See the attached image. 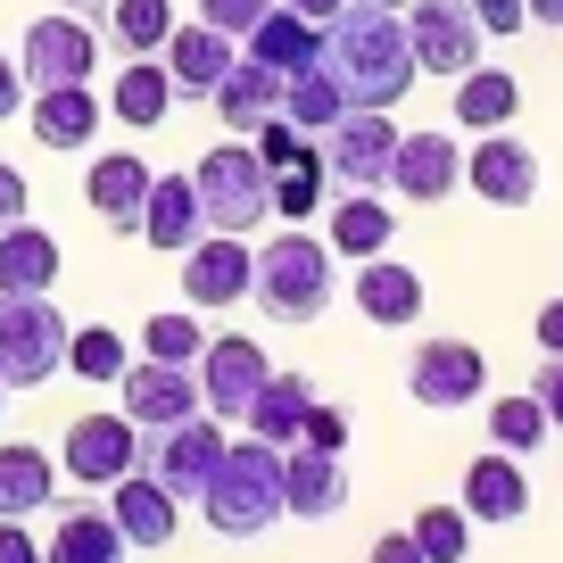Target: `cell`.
Segmentation results:
<instances>
[{
	"label": "cell",
	"instance_id": "6da1fadb",
	"mask_svg": "<svg viewBox=\"0 0 563 563\" xmlns=\"http://www.w3.org/2000/svg\"><path fill=\"white\" fill-rule=\"evenodd\" d=\"M323 67L340 75L349 108H398L415 91V42H406V18L382 9V0H349L332 25H323Z\"/></svg>",
	"mask_w": 563,
	"mask_h": 563
},
{
	"label": "cell",
	"instance_id": "7a4b0ae2",
	"mask_svg": "<svg viewBox=\"0 0 563 563\" xmlns=\"http://www.w3.org/2000/svg\"><path fill=\"white\" fill-rule=\"evenodd\" d=\"M216 539H265L282 522V448L274 440H224L208 489L191 497Z\"/></svg>",
	"mask_w": 563,
	"mask_h": 563
},
{
	"label": "cell",
	"instance_id": "3957f363",
	"mask_svg": "<svg viewBox=\"0 0 563 563\" xmlns=\"http://www.w3.org/2000/svg\"><path fill=\"white\" fill-rule=\"evenodd\" d=\"M249 299L274 323H316L332 307V241L316 232H282L257 249V274H249Z\"/></svg>",
	"mask_w": 563,
	"mask_h": 563
},
{
	"label": "cell",
	"instance_id": "277c9868",
	"mask_svg": "<svg viewBox=\"0 0 563 563\" xmlns=\"http://www.w3.org/2000/svg\"><path fill=\"white\" fill-rule=\"evenodd\" d=\"M191 191H199L208 232H257L265 216H274V166L232 133V141H216L208 158L191 166Z\"/></svg>",
	"mask_w": 563,
	"mask_h": 563
},
{
	"label": "cell",
	"instance_id": "5b68a950",
	"mask_svg": "<svg viewBox=\"0 0 563 563\" xmlns=\"http://www.w3.org/2000/svg\"><path fill=\"white\" fill-rule=\"evenodd\" d=\"M51 373H67V316L51 290H0V382L42 389Z\"/></svg>",
	"mask_w": 563,
	"mask_h": 563
},
{
	"label": "cell",
	"instance_id": "8992f818",
	"mask_svg": "<svg viewBox=\"0 0 563 563\" xmlns=\"http://www.w3.org/2000/svg\"><path fill=\"white\" fill-rule=\"evenodd\" d=\"M18 75H25V91L91 84V75H100V34H91L75 9H51V18L25 25V42H18Z\"/></svg>",
	"mask_w": 563,
	"mask_h": 563
},
{
	"label": "cell",
	"instance_id": "52a82bcc",
	"mask_svg": "<svg viewBox=\"0 0 563 563\" xmlns=\"http://www.w3.org/2000/svg\"><path fill=\"white\" fill-rule=\"evenodd\" d=\"M398 18H406V42H415V75H448L456 84V75L481 67V42L489 34H481V18L464 0H406Z\"/></svg>",
	"mask_w": 563,
	"mask_h": 563
},
{
	"label": "cell",
	"instance_id": "ba28073f",
	"mask_svg": "<svg viewBox=\"0 0 563 563\" xmlns=\"http://www.w3.org/2000/svg\"><path fill=\"white\" fill-rule=\"evenodd\" d=\"M323 141V175L340 183V191H389V158H398V124H389V108H349V117L332 124Z\"/></svg>",
	"mask_w": 563,
	"mask_h": 563
},
{
	"label": "cell",
	"instance_id": "9c48e42d",
	"mask_svg": "<svg viewBox=\"0 0 563 563\" xmlns=\"http://www.w3.org/2000/svg\"><path fill=\"white\" fill-rule=\"evenodd\" d=\"M141 464V422L124 415H75L67 422V448H58V473L84 481V489H108V481H124Z\"/></svg>",
	"mask_w": 563,
	"mask_h": 563
},
{
	"label": "cell",
	"instance_id": "30bf717a",
	"mask_svg": "<svg viewBox=\"0 0 563 563\" xmlns=\"http://www.w3.org/2000/svg\"><path fill=\"white\" fill-rule=\"evenodd\" d=\"M191 373H199V406H208L216 422H241L249 398H257V382L274 373V356H265L249 332H216L208 349H199Z\"/></svg>",
	"mask_w": 563,
	"mask_h": 563
},
{
	"label": "cell",
	"instance_id": "8fae6325",
	"mask_svg": "<svg viewBox=\"0 0 563 563\" xmlns=\"http://www.w3.org/2000/svg\"><path fill=\"white\" fill-rule=\"evenodd\" d=\"M406 389H415V406H431V415H456V406H473L481 389H489V356H481L473 340H422L415 365H406Z\"/></svg>",
	"mask_w": 563,
	"mask_h": 563
},
{
	"label": "cell",
	"instance_id": "7c38bea8",
	"mask_svg": "<svg viewBox=\"0 0 563 563\" xmlns=\"http://www.w3.org/2000/svg\"><path fill=\"white\" fill-rule=\"evenodd\" d=\"M249 274H257V249H249V232H199L191 249H183V299L191 307H241L249 299Z\"/></svg>",
	"mask_w": 563,
	"mask_h": 563
},
{
	"label": "cell",
	"instance_id": "4fadbf2b",
	"mask_svg": "<svg viewBox=\"0 0 563 563\" xmlns=\"http://www.w3.org/2000/svg\"><path fill=\"white\" fill-rule=\"evenodd\" d=\"M389 191H398L406 208H440L448 191H464V150H456V133H398Z\"/></svg>",
	"mask_w": 563,
	"mask_h": 563
},
{
	"label": "cell",
	"instance_id": "5bb4252c",
	"mask_svg": "<svg viewBox=\"0 0 563 563\" xmlns=\"http://www.w3.org/2000/svg\"><path fill=\"white\" fill-rule=\"evenodd\" d=\"M464 191L489 199V208H530L539 199V158L497 124V133H481V150H464Z\"/></svg>",
	"mask_w": 563,
	"mask_h": 563
},
{
	"label": "cell",
	"instance_id": "9a60e30c",
	"mask_svg": "<svg viewBox=\"0 0 563 563\" xmlns=\"http://www.w3.org/2000/svg\"><path fill=\"white\" fill-rule=\"evenodd\" d=\"M124 389V415L141 422V431H175L183 415H199V373L191 365H158V356H141V365L117 373Z\"/></svg>",
	"mask_w": 563,
	"mask_h": 563
},
{
	"label": "cell",
	"instance_id": "2e32d148",
	"mask_svg": "<svg viewBox=\"0 0 563 563\" xmlns=\"http://www.w3.org/2000/svg\"><path fill=\"white\" fill-rule=\"evenodd\" d=\"M216 456H224V422L199 406V415H183L175 431H158V448H150V473L166 481L175 497H199L216 473Z\"/></svg>",
	"mask_w": 563,
	"mask_h": 563
},
{
	"label": "cell",
	"instance_id": "e0dca14e",
	"mask_svg": "<svg viewBox=\"0 0 563 563\" xmlns=\"http://www.w3.org/2000/svg\"><path fill=\"white\" fill-rule=\"evenodd\" d=\"M349 506V464L332 448H282V514H299V522H332Z\"/></svg>",
	"mask_w": 563,
	"mask_h": 563
},
{
	"label": "cell",
	"instance_id": "ac0fdd59",
	"mask_svg": "<svg viewBox=\"0 0 563 563\" xmlns=\"http://www.w3.org/2000/svg\"><path fill=\"white\" fill-rule=\"evenodd\" d=\"M25 124H34L42 150H91L108 124V100L91 84H51V91H25Z\"/></svg>",
	"mask_w": 563,
	"mask_h": 563
},
{
	"label": "cell",
	"instance_id": "d6986e66",
	"mask_svg": "<svg viewBox=\"0 0 563 563\" xmlns=\"http://www.w3.org/2000/svg\"><path fill=\"white\" fill-rule=\"evenodd\" d=\"M166 75H175V100H208V91L216 84H224V67H232V58H241V42H232V34H216V25H183L175 18V34H166Z\"/></svg>",
	"mask_w": 563,
	"mask_h": 563
},
{
	"label": "cell",
	"instance_id": "ffe728a7",
	"mask_svg": "<svg viewBox=\"0 0 563 563\" xmlns=\"http://www.w3.org/2000/svg\"><path fill=\"white\" fill-rule=\"evenodd\" d=\"M323 241H332V257H382L398 241V208L382 191H340L323 199Z\"/></svg>",
	"mask_w": 563,
	"mask_h": 563
},
{
	"label": "cell",
	"instance_id": "44dd1931",
	"mask_svg": "<svg viewBox=\"0 0 563 563\" xmlns=\"http://www.w3.org/2000/svg\"><path fill=\"white\" fill-rule=\"evenodd\" d=\"M108 489H117V506H108V514H117L124 547H166V539H175L183 497L166 489L158 473H141V464H133V473H124V481H108Z\"/></svg>",
	"mask_w": 563,
	"mask_h": 563
},
{
	"label": "cell",
	"instance_id": "7402d4cb",
	"mask_svg": "<svg viewBox=\"0 0 563 563\" xmlns=\"http://www.w3.org/2000/svg\"><path fill=\"white\" fill-rule=\"evenodd\" d=\"M356 307H365L373 332H398V323L422 316V274L398 265L389 249H382V257H356Z\"/></svg>",
	"mask_w": 563,
	"mask_h": 563
},
{
	"label": "cell",
	"instance_id": "603a6c76",
	"mask_svg": "<svg viewBox=\"0 0 563 563\" xmlns=\"http://www.w3.org/2000/svg\"><path fill=\"white\" fill-rule=\"evenodd\" d=\"M464 514H473V522H522V514H530V473H522V456L489 448V456L464 464Z\"/></svg>",
	"mask_w": 563,
	"mask_h": 563
},
{
	"label": "cell",
	"instance_id": "cb8c5ba5",
	"mask_svg": "<svg viewBox=\"0 0 563 563\" xmlns=\"http://www.w3.org/2000/svg\"><path fill=\"white\" fill-rule=\"evenodd\" d=\"M84 199H91V216H100V224L141 232V208H150V166H141L133 150H108V158H91Z\"/></svg>",
	"mask_w": 563,
	"mask_h": 563
},
{
	"label": "cell",
	"instance_id": "d4e9b609",
	"mask_svg": "<svg viewBox=\"0 0 563 563\" xmlns=\"http://www.w3.org/2000/svg\"><path fill=\"white\" fill-rule=\"evenodd\" d=\"M208 100H216V117H224V133L249 141L265 117H282V67H265V58H232L224 84H216Z\"/></svg>",
	"mask_w": 563,
	"mask_h": 563
},
{
	"label": "cell",
	"instance_id": "484cf974",
	"mask_svg": "<svg viewBox=\"0 0 563 563\" xmlns=\"http://www.w3.org/2000/svg\"><path fill=\"white\" fill-rule=\"evenodd\" d=\"M208 232V216H199V191L191 175H150V208H141V241L166 249V257H183V249Z\"/></svg>",
	"mask_w": 563,
	"mask_h": 563
},
{
	"label": "cell",
	"instance_id": "4316f807",
	"mask_svg": "<svg viewBox=\"0 0 563 563\" xmlns=\"http://www.w3.org/2000/svg\"><path fill=\"white\" fill-rule=\"evenodd\" d=\"M133 547H124L117 514L108 506H67L51 522V547H42V563H124Z\"/></svg>",
	"mask_w": 563,
	"mask_h": 563
},
{
	"label": "cell",
	"instance_id": "83f0119b",
	"mask_svg": "<svg viewBox=\"0 0 563 563\" xmlns=\"http://www.w3.org/2000/svg\"><path fill=\"white\" fill-rule=\"evenodd\" d=\"M307 406H316V389H307L299 373H282V365H274V373L257 382V398H249L241 431H249V440H274V448H290V440L307 431Z\"/></svg>",
	"mask_w": 563,
	"mask_h": 563
},
{
	"label": "cell",
	"instance_id": "f1b7e54d",
	"mask_svg": "<svg viewBox=\"0 0 563 563\" xmlns=\"http://www.w3.org/2000/svg\"><path fill=\"white\" fill-rule=\"evenodd\" d=\"M108 108H117V124H133V133L166 124V117H175V75H166V58H158V51H150V58H124Z\"/></svg>",
	"mask_w": 563,
	"mask_h": 563
},
{
	"label": "cell",
	"instance_id": "f546056e",
	"mask_svg": "<svg viewBox=\"0 0 563 563\" xmlns=\"http://www.w3.org/2000/svg\"><path fill=\"white\" fill-rule=\"evenodd\" d=\"M282 117L299 124V133H332V124L349 117V91H340V75L323 67V51L282 75Z\"/></svg>",
	"mask_w": 563,
	"mask_h": 563
},
{
	"label": "cell",
	"instance_id": "4dcf8cb0",
	"mask_svg": "<svg viewBox=\"0 0 563 563\" xmlns=\"http://www.w3.org/2000/svg\"><path fill=\"white\" fill-rule=\"evenodd\" d=\"M58 232H42V224H9L0 232V290H58Z\"/></svg>",
	"mask_w": 563,
	"mask_h": 563
},
{
	"label": "cell",
	"instance_id": "1f68e13d",
	"mask_svg": "<svg viewBox=\"0 0 563 563\" xmlns=\"http://www.w3.org/2000/svg\"><path fill=\"white\" fill-rule=\"evenodd\" d=\"M514 117H522V84H514L506 67L481 58L473 75H456V124L464 133H497V124H514Z\"/></svg>",
	"mask_w": 563,
	"mask_h": 563
},
{
	"label": "cell",
	"instance_id": "d6a6232c",
	"mask_svg": "<svg viewBox=\"0 0 563 563\" xmlns=\"http://www.w3.org/2000/svg\"><path fill=\"white\" fill-rule=\"evenodd\" d=\"M51 489H58V464L42 456L34 440H9V448H0V514H18V522H25V514L51 506Z\"/></svg>",
	"mask_w": 563,
	"mask_h": 563
},
{
	"label": "cell",
	"instance_id": "836d02e7",
	"mask_svg": "<svg viewBox=\"0 0 563 563\" xmlns=\"http://www.w3.org/2000/svg\"><path fill=\"white\" fill-rule=\"evenodd\" d=\"M316 51H323V25H307L299 9H282V0L265 9L257 25H249V58H265V67H282V75L307 67Z\"/></svg>",
	"mask_w": 563,
	"mask_h": 563
},
{
	"label": "cell",
	"instance_id": "e575fe53",
	"mask_svg": "<svg viewBox=\"0 0 563 563\" xmlns=\"http://www.w3.org/2000/svg\"><path fill=\"white\" fill-rule=\"evenodd\" d=\"M108 34H117L124 58L166 51V34H175V0H108Z\"/></svg>",
	"mask_w": 563,
	"mask_h": 563
},
{
	"label": "cell",
	"instance_id": "d590c367",
	"mask_svg": "<svg viewBox=\"0 0 563 563\" xmlns=\"http://www.w3.org/2000/svg\"><path fill=\"white\" fill-rule=\"evenodd\" d=\"M124 365H133V349H124L117 323H84V332H67V373H75V382H117Z\"/></svg>",
	"mask_w": 563,
	"mask_h": 563
},
{
	"label": "cell",
	"instance_id": "8d00e7d4",
	"mask_svg": "<svg viewBox=\"0 0 563 563\" xmlns=\"http://www.w3.org/2000/svg\"><path fill=\"white\" fill-rule=\"evenodd\" d=\"M547 431H555V422H547V406L530 398V389H522V398H497V406H489V440L506 448V456H530V448H547Z\"/></svg>",
	"mask_w": 563,
	"mask_h": 563
},
{
	"label": "cell",
	"instance_id": "74e56055",
	"mask_svg": "<svg viewBox=\"0 0 563 563\" xmlns=\"http://www.w3.org/2000/svg\"><path fill=\"white\" fill-rule=\"evenodd\" d=\"M406 530H415L422 563H464V547H473V514L464 506H422Z\"/></svg>",
	"mask_w": 563,
	"mask_h": 563
},
{
	"label": "cell",
	"instance_id": "f35d334b",
	"mask_svg": "<svg viewBox=\"0 0 563 563\" xmlns=\"http://www.w3.org/2000/svg\"><path fill=\"white\" fill-rule=\"evenodd\" d=\"M199 349H208V332H199V316L191 307H166V316H150L141 323V356H158V365H199Z\"/></svg>",
	"mask_w": 563,
	"mask_h": 563
},
{
	"label": "cell",
	"instance_id": "ab89813d",
	"mask_svg": "<svg viewBox=\"0 0 563 563\" xmlns=\"http://www.w3.org/2000/svg\"><path fill=\"white\" fill-rule=\"evenodd\" d=\"M323 199H332V175H323V158H299V166H282V175H274V216H282V224H307Z\"/></svg>",
	"mask_w": 563,
	"mask_h": 563
},
{
	"label": "cell",
	"instance_id": "60d3db41",
	"mask_svg": "<svg viewBox=\"0 0 563 563\" xmlns=\"http://www.w3.org/2000/svg\"><path fill=\"white\" fill-rule=\"evenodd\" d=\"M249 150H257V158L274 166V175H282V166H299V158H323V150H316V133H299L290 117H265L257 133H249Z\"/></svg>",
	"mask_w": 563,
	"mask_h": 563
},
{
	"label": "cell",
	"instance_id": "b9f144b4",
	"mask_svg": "<svg viewBox=\"0 0 563 563\" xmlns=\"http://www.w3.org/2000/svg\"><path fill=\"white\" fill-rule=\"evenodd\" d=\"M265 9H274V0H199V25H216V34L249 42V25H257Z\"/></svg>",
	"mask_w": 563,
	"mask_h": 563
},
{
	"label": "cell",
	"instance_id": "7bdbcfd3",
	"mask_svg": "<svg viewBox=\"0 0 563 563\" xmlns=\"http://www.w3.org/2000/svg\"><path fill=\"white\" fill-rule=\"evenodd\" d=\"M464 9L481 18V34H489V42H514V34L530 25V9H522V0H464Z\"/></svg>",
	"mask_w": 563,
	"mask_h": 563
},
{
	"label": "cell",
	"instance_id": "ee69618b",
	"mask_svg": "<svg viewBox=\"0 0 563 563\" xmlns=\"http://www.w3.org/2000/svg\"><path fill=\"white\" fill-rule=\"evenodd\" d=\"M299 440L340 456V448H349V415H340V406H307V431H299Z\"/></svg>",
	"mask_w": 563,
	"mask_h": 563
},
{
	"label": "cell",
	"instance_id": "f6af8a7d",
	"mask_svg": "<svg viewBox=\"0 0 563 563\" xmlns=\"http://www.w3.org/2000/svg\"><path fill=\"white\" fill-rule=\"evenodd\" d=\"M0 563H42V539L18 522V514H0Z\"/></svg>",
	"mask_w": 563,
	"mask_h": 563
},
{
	"label": "cell",
	"instance_id": "bcb514c9",
	"mask_svg": "<svg viewBox=\"0 0 563 563\" xmlns=\"http://www.w3.org/2000/svg\"><path fill=\"white\" fill-rule=\"evenodd\" d=\"M530 398H539V406H547V422L563 431V356H547V373L530 382Z\"/></svg>",
	"mask_w": 563,
	"mask_h": 563
},
{
	"label": "cell",
	"instance_id": "7dc6e473",
	"mask_svg": "<svg viewBox=\"0 0 563 563\" xmlns=\"http://www.w3.org/2000/svg\"><path fill=\"white\" fill-rule=\"evenodd\" d=\"M365 563H422V547H415V530H382Z\"/></svg>",
	"mask_w": 563,
	"mask_h": 563
},
{
	"label": "cell",
	"instance_id": "c3c4849f",
	"mask_svg": "<svg viewBox=\"0 0 563 563\" xmlns=\"http://www.w3.org/2000/svg\"><path fill=\"white\" fill-rule=\"evenodd\" d=\"M18 216H25V175H18L9 158H0V232L18 224Z\"/></svg>",
	"mask_w": 563,
	"mask_h": 563
},
{
	"label": "cell",
	"instance_id": "681fc988",
	"mask_svg": "<svg viewBox=\"0 0 563 563\" xmlns=\"http://www.w3.org/2000/svg\"><path fill=\"white\" fill-rule=\"evenodd\" d=\"M530 332H539V349H547V356H563V299H547L539 316H530Z\"/></svg>",
	"mask_w": 563,
	"mask_h": 563
},
{
	"label": "cell",
	"instance_id": "f907efd6",
	"mask_svg": "<svg viewBox=\"0 0 563 563\" xmlns=\"http://www.w3.org/2000/svg\"><path fill=\"white\" fill-rule=\"evenodd\" d=\"M25 108V75H18V58L0 51V117H18Z\"/></svg>",
	"mask_w": 563,
	"mask_h": 563
},
{
	"label": "cell",
	"instance_id": "816d5d0a",
	"mask_svg": "<svg viewBox=\"0 0 563 563\" xmlns=\"http://www.w3.org/2000/svg\"><path fill=\"white\" fill-rule=\"evenodd\" d=\"M282 9H299V18H307V25H332V18H340V9H349V0H282Z\"/></svg>",
	"mask_w": 563,
	"mask_h": 563
},
{
	"label": "cell",
	"instance_id": "f5cc1de1",
	"mask_svg": "<svg viewBox=\"0 0 563 563\" xmlns=\"http://www.w3.org/2000/svg\"><path fill=\"white\" fill-rule=\"evenodd\" d=\"M522 9H530V25H555L563 34V0H522Z\"/></svg>",
	"mask_w": 563,
	"mask_h": 563
},
{
	"label": "cell",
	"instance_id": "db71d44e",
	"mask_svg": "<svg viewBox=\"0 0 563 563\" xmlns=\"http://www.w3.org/2000/svg\"><path fill=\"white\" fill-rule=\"evenodd\" d=\"M58 9H75V18H84V9H108V0H58Z\"/></svg>",
	"mask_w": 563,
	"mask_h": 563
},
{
	"label": "cell",
	"instance_id": "11a10c76",
	"mask_svg": "<svg viewBox=\"0 0 563 563\" xmlns=\"http://www.w3.org/2000/svg\"><path fill=\"white\" fill-rule=\"evenodd\" d=\"M0 406H9V382H0Z\"/></svg>",
	"mask_w": 563,
	"mask_h": 563
},
{
	"label": "cell",
	"instance_id": "9f6ffc18",
	"mask_svg": "<svg viewBox=\"0 0 563 563\" xmlns=\"http://www.w3.org/2000/svg\"><path fill=\"white\" fill-rule=\"evenodd\" d=\"M382 9H406V0H382Z\"/></svg>",
	"mask_w": 563,
	"mask_h": 563
}]
</instances>
